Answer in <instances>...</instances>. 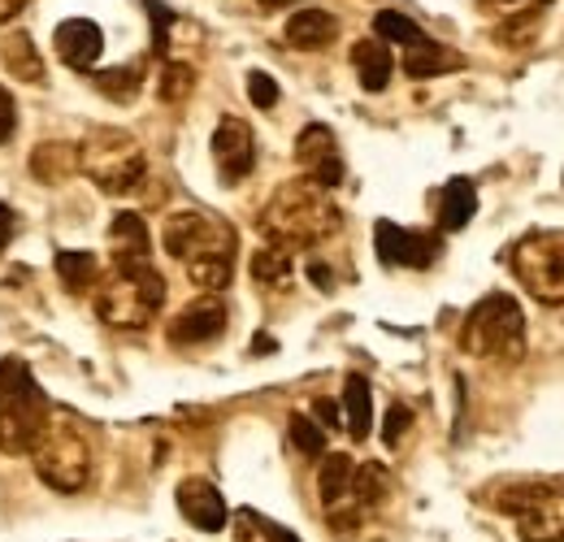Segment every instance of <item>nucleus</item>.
Masks as SVG:
<instances>
[{
  "instance_id": "1",
  "label": "nucleus",
  "mask_w": 564,
  "mask_h": 542,
  "mask_svg": "<svg viewBox=\"0 0 564 542\" xmlns=\"http://www.w3.org/2000/svg\"><path fill=\"white\" fill-rule=\"evenodd\" d=\"M344 226L339 204L330 200V192H322L308 178L282 183L279 192L265 200V208L257 213V230L265 243L286 248V252H308L326 239H335Z\"/></svg>"
},
{
  "instance_id": "2",
  "label": "nucleus",
  "mask_w": 564,
  "mask_h": 542,
  "mask_svg": "<svg viewBox=\"0 0 564 542\" xmlns=\"http://www.w3.org/2000/svg\"><path fill=\"white\" fill-rule=\"evenodd\" d=\"M31 460H35V474L44 486H53L62 495H78L96 469V438H91L87 421L70 408L53 404L35 447H31Z\"/></svg>"
},
{
  "instance_id": "3",
  "label": "nucleus",
  "mask_w": 564,
  "mask_h": 542,
  "mask_svg": "<svg viewBox=\"0 0 564 542\" xmlns=\"http://www.w3.org/2000/svg\"><path fill=\"white\" fill-rule=\"evenodd\" d=\"M96 317L113 330H143L161 304H165V278L156 273L152 257L148 261H113L100 286L91 291Z\"/></svg>"
},
{
  "instance_id": "4",
  "label": "nucleus",
  "mask_w": 564,
  "mask_h": 542,
  "mask_svg": "<svg viewBox=\"0 0 564 542\" xmlns=\"http://www.w3.org/2000/svg\"><path fill=\"white\" fill-rule=\"evenodd\" d=\"M460 351L478 356V360H495V365H517L525 356V313H521V304L503 291L482 295L460 322Z\"/></svg>"
},
{
  "instance_id": "5",
  "label": "nucleus",
  "mask_w": 564,
  "mask_h": 542,
  "mask_svg": "<svg viewBox=\"0 0 564 542\" xmlns=\"http://www.w3.org/2000/svg\"><path fill=\"white\" fill-rule=\"evenodd\" d=\"M78 170L105 192V196H127L135 192L148 174L143 143L122 127H91L78 139Z\"/></svg>"
},
{
  "instance_id": "6",
  "label": "nucleus",
  "mask_w": 564,
  "mask_h": 542,
  "mask_svg": "<svg viewBox=\"0 0 564 542\" xmlns=\"http://www.w3.org/2000/svg\"><path fill=\"white\" fill-rule=\"evenodd\" d=\"M48 395L31 378L22 360H0V452L4 456H31L44 421H48Z\"/></svg>"
},
{
  "instance_id": "7",
  "label": "nucleus",
  "mask_w": 564,
  "mask_h": 542,
  "mask_svg": "<svg viewBox=\"0 0 564 542\" xmlns=\"http://www.w3.org/2000/svg\"><path fill=\"white\" fill-rule=\"evenodd\" d=\"M491 499L517 521L521 542H564V481H503Z\"/></svg>"
},
{
  "instance_id": "8",
  "label": "nucleus",
  "mask_w": 564,
  "mask_h": 542,
  "mask_svg": "<svg viewBox=\"0 0 564 542\" xmlns=\"http://www.w3.org/2000/svg\"><path fill=\"white\" fill-rule=\"evenodd\" d=\"M512 273L517 282L547 308L564 304V230H530L512 243Z\"/></svg>"
},
{
  "instance_id": "9",
  "label": "nucleus",
  "mask_w": 564,
  "mask_h": 542,
  "mask_svg": "<svg viewBox=\"0 0 564 542\" xmlns=\"http://www.w3.org/2000/svg\"><path fill=\"white\" fill-rule=\"evenodd\" d=\"M161 248L192 265V261H209V257H221V261H235V230L226 221H217L213 213H200V208H183V213H170L165 226H161Z\"/></svg>"
},
{
  "instance_id": "10",
  "label": "nucleus",
  "mask_w": 564,
  "mask_h": 542,
  "mask_svg": "<svg viewBox=\"0 0 564 542\" xmlns=\"http://www.w3.org/2000/svg\"><path fill=\"white\" fill-rule=\"evenodd\" d=\"M295 161L304 170L308 183H317L322 192H335L344 183V152H339V139L330 127L322 122H308L300 136H295Z\"/></svg>"
},
{
  "instance_id": "11",
  "label": "nucleus",
  "mask_w": 564,
  "mask_h": 542,
  "mask_svg": "<svg viewBox=\"0 0 564 542\" xmlns=\"http://www.w3.org/2000/svg\"><path fill=\"white\" fill-rule=\"evenodd\" d=\"M373 252L391 270H430L438 257V239L422 235V230H404L395 221H378L373 226Z\"/></svg>"
},
{
  "instance_id": "12",
  "label": "nucleus",
  "mask_w": 564,
  "mask_h": 542,
  "mask_svg": "<svg viewBox=\"0 0 564 542\" xmlns=\"http://www.w3.org/2000/svg\"><path fill=\"white\" fill-rule=\"evenodd\" d=\"M213 161H217V178L226 187L243 183L257 165V136L243 118H221L213 131Z\"/></svg>"
},
{
  "instance_id": "13",
  "label": "nucleus",
  "mask_w": 564,
  "mask_h": 542,
  "mask_svg": "<svg viewBox=\"0 0 564 542\" xmlns=\"http://www.w3.org/2000/svg\"><path fill=\"white\" fill-rule=\"evenodd\" d=\"M226 322H230L226 300L200 295V300H192V304L170 322V343H174V347H200V343H213L217 335H226Z\"/></svg>"
},
{
  "instance_id": "14",
  "label": "nucleus",
  "mask_w": 564,
  "mask_h": 542,
  "mask_svg": "<svg viewBox=\"0 0 564 542\" xmlns=\"http://www.w3.org/2000/svg\"><path fill=\"white\" fill-rule=\"evenodd\" d=\"M178 512H183V521L187 525H196V530H205V534H217V530H226V521H230V508H226V499H221V490L205 481V477H187V481H178Z\"/></svg>"
},
{
  "instance_id": "15",
  "label": "nucleus",
  "mask_w": 564,
  "mask_h": 542,
  "mask_svg": "<svg viewBox=\"0 0 564 542\" xmlns=\"http://www.w3.org/2000/svg\"><path fill=\"white\" fill-rule=\"evenodd\" d=\"M53 44H57V57L70 69H91L100 62V53H105V35H100V26L87 22V18H66V22L57 26Z\"/></svg>"
},
{
  "instance_id": "16",
  "label": "nucleus",
  "mask_w": 564,
  "mask_h": 542,
  "mask_svg": "<svg viewBox=\"0 0 564 542\" xmlns=\"http://www.w3.org/2000/svg\"><path fill=\"white\" fill-rule=\"evenodd\" d=\"M339 40V18L326 9H295L286 18V44L304 48V53H322Z\"/></svg>"
},
{
  "instance_id": "17",
  "label": "nucleus",
  "mask_w": 564,
  "mask_h": 542,
  "mask_svg": "<svg viewBox=\"0 0 564 542\" xmlns=\"http://www.w3.org/2000/svg\"><path fill=\"white\" fill-rule=\"evenodd\" d=\"M547 13H552V0H530V4H521V9H512V13H503V22L495 26V40L503 44V48H530L539 35H543V22H547Z\"/></svg>"
},
{
  "instance_id": "18",
  "label": "nucleus",
  "mask_w": 564,
  "mask_h": 542,
  "mask_svg": "<svg viewBox=\"0 0 564 542\" xmlns=\"http://www.w3.org/2000/svg\"><path fill=\"white\" fill-rule=\"evenodd\" d=\"M352 66L365 91H387V83L395 74V57L382 40H360V44H352Z\"/></svg>"
},
{
  "instance_id": "19",
  "label": "nucleus",
  "mask_w": 564,
  "mask_h": 542,
  "mask_svg": "<svg viewBox=\"0 0 564 542\" xmlns=\"http://www.w3.org/2000/svg\"><path fill=\"white\" fill-rule=\"evenodd\" d=\"M456 69H465V57L447 44H434L430 35L404 53V74L409 78H438V74H456Z\"/></svg>"
},
{
  "instance_id": "20",
  "label": "nucleus",
  "mask_w": 564,
  "mask_h": 542,
  "mask_svg": "<svg viewBox=\"0 0 564 542\" xmlns=\"http://www.w3.org/2000/svg\"><path fill=\"white\" fill-rule=\"evenodd\" d=\"M0 62L9 69V78H18V83H40L44 78V57H40V48L26 31H9L0 40Z\"/></svg>"
},
{
  "instance_id": "21",
  "label": "nucleus",
  "mask_w": 564,
  "mask_h": 542,
  "mask_svg": "<svg viewBox=\"0 0 564 542\" xmlns=\"http://www.w3.org/2000/svg\"><path fill=\"white\" fill-rule=\"evenodd\" d=\"M109 243H113V261H148L152 257V235H148L140 213H118L109 221Z\"/></svg>"
},
{
  "instance_id": "22",
  "label": "nucleus",
  "mask_w": 564,
  "mask_h": 542,
  "mask_svg": "<svg viewBox=\"0 0 564 542\" xmlns=\"http://www.w3.org/2000/svg\"><path fill=\"white\" fill-rule=\"evenodd\" d=\"M74 170H78V143H66V139H53V143H40L31 152V174L40 183H66Z\"/></svg>"
},
{
  "instance_id": "23",
  "label": "nucleus",
  "mask_w": 564,
  "mask_h": 542,
  "mask_svg": "<svg viewBox=\"0 0 564 542\" xmlns=\"http://www.w3.org/2000/svg\"><path fill=\"white\" fill-rule=\"evenodd\" d=\"M478 213V187L469 178H452L443 187V200H438V230H465Z\"/></svg>"
},
{
  "instance_id": "24",
  "label": "nucleus",
  "mask_w": 564,
  "mask_h": 542,
  "mask_svg": "<svg viewBox=\"0 0 564 542\" xmlns=\"http://www.w3.org/2000/svg\"><path fill=\"white\" fill-rule=\"evenodd\" d=\"M57 278H62V286L74 291V295H87V291H96L100 286V278H105V265H100V257L96 252H57Z\"/></svg>"
},
{
  "instance_id": "25",
  "label": "nucleus",
  "mask_w": 564,
  "mask_h": 542,
  "mask_svg": "<svg viewBox=\"0 0 564 542\" xmlns=\"http://www.w3.org/2000/svg\"><path fill=\"white\" fill-rule=\"evenodd\" d=\"M344 421H348V434L352 438H369V425H373V391L360 373H348L344 382Z\"/></svg>"
},
{
  "instance_id": "26",
  "label": "nucleus",
  "mask_w": 564,
  "mask_h": 542,
  "mask_svg": "<svg viewBox=\"0 0 564 542\" xmlns=\"http://www.w3.org/2000/svg\"><path fill=\"white\" fill-rule=\"evenodd\" d=\"M291 273H295V252L274 248V243H265V248L252 252V278H257V286L282 291V286L291 282Z\"/></svg>"
},
{
  "instance_id": "27",
  "label": "nucleus",
  "mask_w": 564,
  "mask_h": 542,
  "mask_svg": "<svg viewBox=\"0 0 564 542\" xmlns=\"http://www.w3.org/2000/svg\"><path fill=\"white\" fill-rule=\"evenodd\" d=\"M91 83H96V91H100L105 100H113V105H131V100L140 96V87H143V62L100 69Z\"/></svg>"
},
{
  "instance_id": "28",
  "label": "nucleus",
  "mask_w": 564,
  "mask_h": 542,
  "mask_svg": "<svg viewBox=\"0 0 564 542\" xmlns=\"http://www.w3.org/2000/svg\"><path fill=\"white\" fill-rule=\"evenodd\" d=\"M387 495H391V474H387V465L369 460V465H360L352 474V503L360 512H373Z\"/></svg>"
},
{
  "instance_id": "29",
  "label": "nucleus",
  "mask_w": 564,
  "mask_h": 542,
  "mask_svg": "<svg viewBox=\"0 0 564 542\" xmlns=\"http://www.w3.org/2000/svg\"><path fill=\"white\" fill-rule=\"evenodd\" d=\"M373 31H378L382 44H404V48H413V44L425 40L422 26H417L409 13H395V9H382V13L373 18Z\"/></svg>"
},
{
  "instance_id": "30",
  "label": "nucleus",
  "mask_w": 564,
  "mask_h": 542,
  "mask_svg": "<svg viewBox=\"0 0 564 542\" xmlns=\"http://www.w3.org/2000/svg\"><path fill=\"white\" fill-rule=\"evenodd\" d=\"M192 91H196V69L187 66V62H178V57H170V62H165V69H161L156 96H161L165 105H183Z\"/></svg>"
},
{
  "instance_id": "31",
  "label": "nucleus",
  "mask_w": 564,
  "mask_h": 542,
  "mask_svg": "<svg viewBox=\"0 0 564 542\" xmlns=\"http://www.w3.org/2000/svg\"><path fill=\"white\" fill-rule=\"evenodd\" d=\"M286 434H291V447H295V452H304V456H313V460H322V456H326V430H322L313 416L291 412Z\"/></svg>"
},
{
  "instance_id": "32",
  "label": "nucleus",
  "mask_w": 564,
  "mask_h": 542,
  "mask_svg": "<svg viewBox=\"0 0 564 542\" xmlns=\"http://www.w3.org/2000/svg\"><path fill=\"white\" fill-rule=\"evenodd\" d=\"M187 278L205 291V295H217L235 282V261H221V257H209V261H192L187 265Z\"/></svg>"
},
{
  "instance_id": "33",
  "label": "nucleus",
  "mask_w": 564,
  "mask_h": 542,
  "mask_svg": "<svg viewBox=\"0 0 564 542\" xmlns=\"http://www.w3.org/2000/svg\"><path fill=\"white\" fill-rule=\"evenodd\" d=\"M143 9L152 13V48H156V57L170 62V40H174L178 18H174V9H165L161 0H143Z\"/></svg>"
},
{
  "instance_id": "34",
  "label": "nucleus",
  "mask_w": 564,
  "mask_h": 542,
  "mask_svg": "<svg viewBox=\"0 0 564 542\" xmlns=\"http://www.w3.org/2000/svg\"><path fill=\"white\" fill-rule=\"evenodd\" d=\"M248 100H252L257 109H274V105H279V83H274V74L252 69V74H248Z\"/></svg>"
},
{
  "instance_id": "35",
  "label": "nucleus",
  "mask_w": 564,
  "mask_h": 542,
  "mask_svg": "<svg viewBox=\"0 0 564 542\" xmlns=\"http://www.w3.org/2000/svg\"><path fill=\"white\" fill-rule=\"evenodd\" d=\"M409 425H413V408L391 404L387 408V421H382V443H387V447H400V438L409 434Z\"/></svg>"
},
{
  "instance_id": "36",
  "label": "nucleus",
  "mask_w": 564,
  "mask_h": 542,
  "mask_svg": "<svg viewBox=\"0 0 564 542\" xmlns=\"http://www.w3.org/2000/svg\"><path fill=\"white\" fill-rule=\"evenodd\" d=\"M235 542H270V521H261L252 508L235 512Z\"/></svg>"
},
{
  "instance_id": "37",
  "label": "nucleus",
  "mask_w": 564,
  "mask_h": 542,
  "mask_svg": "<svg viewBox=\"0 0 564 542\" xmlns=\"http://www.w3.org/2000/svg\"><path fill=\"white\" fill-rule=\"evenodd\" d=\"M13 127H18V105H13V91H4V87H0V143H9Z\"/></svg>"
},
{
  "instance_id": "38",
  "label": "nucleus",
  "mask_w": 564,
  "mask_h": 542,
  "mask_svg": "<svg viewBox=\"0 0 564 542\" xmlns=\"http://www.w3.org/2000/svg\"><path fill=\"white\" fill-rule=\"evenodd\" d=\"M313 412H317L322 425H339V421H344V412H339L335 400H313Z\"/></svg>"
},
{
  "instance_id": "39",
  "label": "nucleus",
  "mask_w": 564,
  "mask_h": 542,
  "mask_svg": "<svg viewBox=\"0 0 564 542\" xmlns=\"http://www.w3.org/2000/svg\"><path fill=\"white\" fill-rule=\"evenodd\" d=\"M13 230H18V217H13V208H9V204H0V252L9 248Z\"/></svg>"
},
{
  "instance_id": "40",
  "label": "nucleus",
  "mask_w": 564,
  "mask_h": 542,
  "mask_svg": "<svg viewBox=\"0 0 564 542\" xmlns=\"http://www.w3.org/2000/svg\"><path fill=\"white\" fill-rule=\"evenodd\" d=\"M308 278H313L322 291H330V286H335V273L326 270V261H308Z\"/></svg>"
},
{
  "instance_id": "41",
  "label": "nucleus",
  "mask_w": 564,
  "mask_h": 542,
  "mask_svg": "<svg viewBox=\"0 0 564 542\" xmlns=\"http://www.w3.org/2000/svg\"><path fill=\"white\" fill-rule=\"evenodd\" d=\"M22 9H26V0H0V26H4V22H13Z\"/></svg>"
},
{
  "instance_id": "42",
  "label": "nucleus",
  "mask_w": 564,
  "mask_h": 542,
  "mask_svg": "<svg viewBox=\"0 0 564 542\" xmlns=\"http://www.w3.org/2000/svg\"><path fill=\"white\" fill-rule=\"evenodd\" d=\"M478 4H487V9H503V13H512V9H521V4H530V0H478Z\"/></svg>"
},
{
  "instance_id": "43",
  "label": "nucleus",
  "mask_w": 564,
  "mask_h": 542,
  "mask_svg": "<svg viewBox=\"0 0 564 542\" xmlns=\"http://www.w3.org/2000/svg\"><path fill=\"white\" fill-rule=\"evenodd\" d=\"M270 542H300L291 530H282V525H270Z\"/></svg>"
}]
</instances>
